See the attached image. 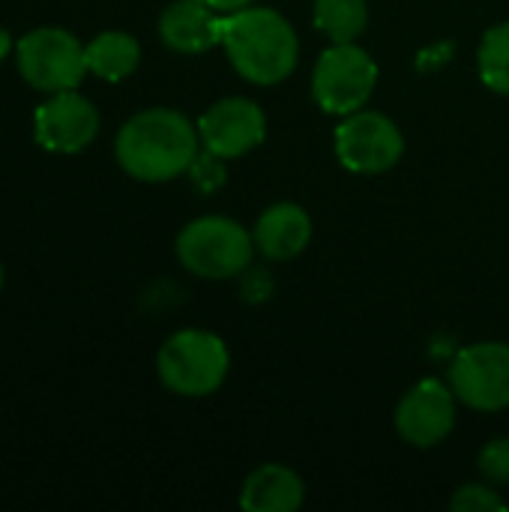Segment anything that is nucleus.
<instances>
[{"mask_svg": "<svg viewBox=\"0 0 509 512\" xmlns=\"http://www.w3.org/2000/svg\"><path fill=\"white\" fill-rule=\"evenodd\" d=\"M198 138L201 150L225 162L240 159L267 138V117L258 102L246 96H225L198 117Z\"/></svg>", "mask_w": 509, "mask_h": 512, "instance_id": "11", "label": "nucleus"}, {"mask_svg": "<svg viewBox=\"0 0 509 512\" xmlns=\"http://www.w3.org/2000/svg\"><path fill=\"white\" fill-rule=\"evenodd\" d=\"M0 291H3V264H0Z\"/></svg>", "mask_w": 509, "mask_h": 512, "instance_id": "22", "label": "nucleus"}, {"mask_svg": "<svg viewBox=\"0 0 509 512\" xmlns=\"http://www.w3.org/2000/svg\"><path fill=\"white\" fill-rule=\"evenodd\" d=\"M222 48L231 66L252 84H282L300 60V39L291 21L270 6H246L222 15Z\"/></svg>", "mask_w": 509, "mask_h": 512, "instance_id": "2", "label": "nucleus"}, {"mask_svg": "<svg viewBox=\"0 0 509 512\" xmlns=\"http://www.w3.org/2000/svg\"><path fill=\"white\" fill-rule=\"evenodd\" d=\"M306 501V486L297 471L285 465L255 468L240 489V507L246 512H297Z\"/></svg>", "mask_w": 509, "mask_h": 512, "instance_id": "14", "label": "nucleus"}, {"mask_svg": "<svg viewBox=\"0 0 509 512\" xmlns=\"http://www.w3.org/2000/svg\"><path fill=\"white\" fill-rule=\"evenodd\" d=\"M156 372L165 390L186 399H204L225 384L231 354L228 345L210 330H180L159 348Z\"/></svg>", "mask_w": 509, "mask_h": 512, "instance_id": "3", "label": "nucleus"}, {"mask_svg": "<svg viewBox=\"0 0 509 512\" xmlns=\"http://www.w3.org/2000/svg\"><path fill=\"white\" fill-rule=\"evenodd\" d=\"M12 51H15V39H12V33L0 24V63H3Z\"/></svg>", "mask_w": 509, "mask_h": 512, "instance_id": "21", "label": "nucleus"}, {"mask_svg": "<svg viewBox=\"0 0 509 512\" xmlns=\"http://www.w3.org/2000/svg\"><path fill=\"white\" fill-rule=\"evenodd\" d=\"M459 417V399L450 384L426 378L414 384L396 405V432L405 444L429 450L444 444Z\"/></svg>", "mask_w": 509, "mask_h": 512, "instance_id": "9", "label": "nucleus"}, {"mask_svg": "<svg viewBox=\"0 0 509 512\" xmlns=\"http://www.w3.org/2000/svg\"><path fill=\"white\" fill-rule=\"evenodd\" d=\"M207 6H213L219 15H231V12H240L246 6H252L255 0H204Z\"/></svg>", "mask_w": 509, "mask_h": 512, "instance_id": "20", "label": "nucleus"}, {"mask_svg": "<svg viewBox=\"0 0 509 512\" xmlns=\"http://www.w3.org/2000/svg\"><path fill=\"white\" fill-rule=\"evenodd\" d=\"M450 507L456 512H492V510H504V498L498 495V489L492 486H480V483H471V486H462Z\"/></svg>", "mask_w": 509, "mask_h": 512, "instance_id": "18", "label": "nucleus"}, {"mask_svg": "<svg viewBox=\"0 0 509 512\" xmlns=\"http://www.w3.org/2000/svg\"><path fill=\"white\" fill-rule=\"evenodd\" d=\"M405 153L402 129L381 111L360 108L336 129V156L354 174H384Z\"/></svg>", "mask_w": 509, "mask_h": 512, "instance_id": "8", "label": "nucleus"}, {"mask_svg": "<svg viewBox=\"0 0 509 512\" xmlns=\"http://www.w3.org/2000/svg\"><path fill=\"white\" fill-rule=\"evenodd\" d=\"M312 21L330 42H357L369 24V3L366 0H315Z\"/></svg>", "mask_w": 509, "mask_h": 512, "instance_id": "16", "label": "nucleus"}, {"mask_svg": "<svg viewBox=\"0 0 509 512\" xmlns=\"http://www.w3.org/2000/svg\"><path fill=\"white\" fill-rule=\"evenodd\" d=\"M255 249L270 261H291L312 243V219L294 201L270 204L255 222Z\"/></svg>", "mask_w": 509, "mask_h": 512, "instance_id": "13", "label": "nucleus"}, {"mask_svg": "<svg viewBox=\"0 0 509 512\" xmlns=\"http://www.w3.org/2000/svg\"><path fill=\"white\" fill-rule=\"evenodd\" d=\"M447 384L459 405L471 411H504L509 408V345L477 342L456 354Z\"/></svg>", "mask_w": 509, "mask_h": 512, "instance_id": "7", "label": "nucleus"}, {"mask_svg": "<svg viewBox=\"0 0 509 512\" xmlns=\"http://www.w3.org/2000/svg\"><path fill=\"white\" fill-rule=\"evenodd\" d=\"M159 39L177 54H204L222 45V15L204 0H174L159 15Z\"/></svg>", "mask_w": 509, "mask_h": 512, "instance_id": "12", "label": "nucleus"}, {"mask_svg": "<svg viewBox=\"0 0 509 512\" xmlns=\"http://www.w3.org/2000/svg\"><path fill=\"white\" fill-rule=\"evenodd\" d=\"M480 474L495 483V486H509V438H495L480 450Z\"/></svg>", "mask_w": 509, "mask_h": 512, "instance_id": "19", "label": "nucleus"}, {"mask_svg": "<svg viewBox=\"0 0 509 512\" xmlns=\"http://www.w3.org/2000/svg\"><path fill=\"white\" fill-rule=\"evenodd\" d=\"M375 84L378 63L357 42H330L312 72V96L333 117H348L366 108Z\"/></svg>", "mask_w": 509, "mask_h": 512, "instance_id": "6", "label": "nucleus"}, {"mask_svg": "<svg viewBox=\"0 0 509 512\" xmlns=\"http://www.w3.org/2000/svg\"><path fill=\"white\" fill-rule=\"evenodd\" d=\"M141 63V45L126 30H102L87 42V72L102 81H123Z\"/></svg>", "mask_w": 509, "mask_h": 512, "instance_id": "15", "label": "nucleus"}, {"mask_svg": "<svg viewBox=\"0 0 509 512\" xmlns=\"http://www.w3.org/2000/svg\"><path fill=\"white\" fill-rule=\"evenodd\" d=\"M99 126L102 117L96 105L78 90L51 93L33 111V138L48 153H63V156L81 153L96 141Z\"/></svg>", "mask_w": 509, "mask_h": 512, "instance_id": "10", "label": "nucleus"}, {"mask_svg": "<svg viewBox=\"0 0 509 512\" xmlns=\"http://www.w3.org/2000/svg\"><path fill=\"white\" fill-rule=\"evenodd\" d=\"M15 66L39 93L78 90L87 75V45L63 27H36L15 42Z\"/></svg>", "mask_w": 509, "mask_h": 512, "instance_id": "5", "label": "nucleus"}, {"mask_svg": "<svg viewBox=\"0 0 509 512\" xmlns=\"http://www.w3.org/2000/svg\"><path fill=\"white\" fill-rule=\"evenodd\" d=\"M477 72L489 90L509 96V21L486 30L477 51Z\"/></svg>", "mask_w": 509, "mask_h": 512, "instance_id": "17", "label": "nucleus"}, {"mask_svg": "<svg viewBox=\"0 0 509 512\" xmlns=\"http://www.w3.org/2000/svg\"><path fill=\"white\" fill-rule=\"evenodd\" d=\"M255 252V237L231 216H198L177 234V261L210 282L240 276Z\"/></svg>", "mask_w": 509, "mask_h": 512, "instance_id": "4", "label": "nucleus"}, {"mask_svg": "<svg viewBox=\"0 0 509 512\" xmlns=\"http://www.w3.org/2000/svg\"><path fill=\"white\" fill-rule=\"evenodd\" d=\"M198 153V123L174 108L138 111L114 138L117 165L141 183H168L183 177Z\"/></svg>", "mask_w": 509, "mask_h": 512, "instance_id": "1", "label": "nucleus"}]
</instances>
